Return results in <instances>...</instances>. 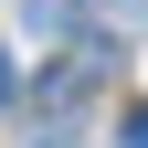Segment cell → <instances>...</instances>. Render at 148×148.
I'll return each mask as SVG.
<instances>
[{
  "instance_id": "1",
  "label": "cell",
  "mask_w": 148,
  "mask_h": 148,
  "mask_svg": "<svg viewBox=\"0 0 148 148\" xmlns=\"http://www.w3.org/2000/svg\"><path fill=\"white\" fill-rule=\"evenodd\" d=\"M127 148H148V106H127Z\"/></svg>"
},
{
  "instance_id": "2",
  "label": "cell",
  "mask_w": 148,
  "mask_h": 148,
  "mask_svg": "<svg viewBox=\"0 0 148 148\" xmlns=\"http://www.w3.org/2000/svg\"><path fill=\"white\" fill-rule=\"evenodd\" d=\"M0 95H11V53H0Z\"/></svg>"
}]
</instances>
